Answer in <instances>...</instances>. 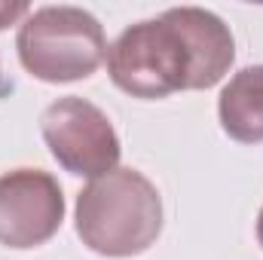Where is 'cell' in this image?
Segmentation results:
<instances>
[{"label": "cell", "instance_id": "cell-6", "mask_svg": "<svg viewBox=\"0 0 263 260\" xmlns=\"http://www.w3.org/2000/svg\"><path fill=\"white\" fill-rule=\"evenodd\" d=\"M175 22L187 34L193 55H196V89H211L214 83L223 80L236 59V43L230 28L223 25L220 15L199 9V6H178L172 9Z\"/></svg>", "mask_w": 263, "mask_h": 260}, {"label": "cell", "instance_id": "cell-8", "mask_svg": "<svg viewBox=\"0 0 263 260\" xmlns=\"http://www.w3.org/2000/svg\"><path fill=\"white\" fill-rule=\"evenodd\" d=\"M28 15H31V6L28 3H6V0H0V31L9 28L18 18H28Z\"/></svg>", "mask_w": 263, "mask_h": 260}, {"label": "cell", "instance_id": "cell-2", "mask_svg": "<svg viewBox=\"0 0 263 260\" xmlns=\"http://www.w3.org/2000/svg\"><path fill=\"white\" fill-rule=\"evenodd\" d=\"M107 73L135 98H165L196 89V55L172 9L126 28L107 46Z\"/></svg>", "mask_w": 263, "mask_h": 260}, {"label": "cell", "instance_id": "cell-1", "mask_svg": "<svg viewBox=\"0 0 263 260\" xmlns=\"http://www.w3.org/2000/svg\"><path fill=\"white\" fill-rule=\"evenodd\" d=\"M162 230L159 190L135 169H114L77 196V236L104 257L147 251Z\"/></svg>", "mask_w": 263, "mask_h": 260}, {"label": "cell", "instance_id": "cell-4", "mask_svg": "<svg viewBox=\"0 0 263 260\" xmlns=\"http://www.w3.org/2000/svg\"><path fill=\"white\" fill-rule=\"evenodd\" d=\"M40 132L55 162L70 175L95 181L120 169V138L104 110L86 98L67 95L52 101L40 117Z\"/></svg>", "mask_w": 263, "mask_h": 260}, {"label": "cell", "instance_id": "cell-7", "mask_svg": "<svg viewBox=\"0 0 263 260\" xmlns=\"http://www.w3.org/2000/svg\"><path fill=\"white\" fill-rule=\"evenodd\" d=\"M217 117L223 132L239 144L263 141V65L242 67L223 86L217 98Z\"/></svg>", "mask_w": 263, "mask_h": 260}, {"label": "cell", "instance_id": "cell-9", "mask_svg": "<svg viewBox=\"0 0 263 260\" xmlns=\"http://www.w3.org/2000/svg\"><path fill=\"white\" fill-rule=\"evenodd\" d=\"M257 242H260V248H263V208H260V214H257Z\"/></svg>", "mask_w": 263, "mask_h": 260}, {"label": "cell", "instance_id": "cell-3", "mask_svg": "<svg viewBox=\"0 0 263 260\" xmlns=\"http://www.w3.org/2000/svg\"><path fill=\"white\" fill-rule=\"evenodd\" d=\"M25 70L43 83L92 77L107 59L101 22L80 6H43L31 12L15 37Z\"/></svg>", "mask_w": 263, "mask_h": 260}, {"label": "cell", "instance_id": "cell-5", "mask_svg": "<svg viewBox=\"0 0 263 260\" xmlns=\"http://www.w3.org/2000/svg\"><path fill=\"white\" fill-rule=\"evenodd\" d=\"M62 220L65 196L49 172L15 169L0 175V245L37 248L59 233Z\"/></svg>", "mask_w": 263, "mask_h": 260}]
</instances>
